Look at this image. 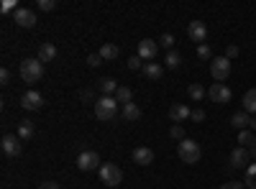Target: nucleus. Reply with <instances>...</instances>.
<instances>
[{
  "instance_id": "f704fd0d",
  "label": "nucleus",
  "mask_w": 256,
  "mask_h": 189,
  "mask_svg": "<svg viewBox=\"0 0 256 189\" xmlns=\"http://www.w3.org/2000/svg\"><path fill=\"white\" fill-rule=\"evenodd\" d=\"M190 120H192V123H202V120H205V113H202V110H192V113H190Z\"/></svg>"
},
{
  "instance_id": "9b49d317",
  "label": "nucleus",
  "mask_w": 256,
  "mask_h": 189,
  "mask_svg": "<svg viewBox=\"0 0 256 189\" xmlns=\"http://www.w3.org/2000/svg\"><path fill=\"white\" fill-rule=\"evenodd\" d=\"M248 159H251V154H248V149H244V146L230 151V166L233 169H244V166L248 169Z\"/></svg>"
},
{
  "instance_id": "e433bc0d",
  "label": "nucleus",
  "mask_w": 256,
  "mask_h": 189,
  "mask_svg": "<svg viewBox=\"0 0 256 189\" xmlns=\"http://www.w3.org/2000/svg\"><path fill=\"white\" fill-rule=\"evenodd\" d=\"M0 85H10V72L8 69H0Z\"/></svg>"
},
{
  "instance_id": "2eb2a0df",
  "label": "nucleus",
  "mask_w": 256,
  "mask_h": 189,
  "mask_svg": "<svg viewBox=\"0 0 256 189\" xmlns=\"http://www.w3.org/2000/svg\"><path fill=\"white\" fill-rule=\"evenodd\" d=\"M134 161L138 164V166H148L154 161V151L148 149V146H138V149L134 151Z\"/></svg>"
},
{
  "instance_id": "6ab92c4d",
  "label": "nucleus",
  "mask_w": 256,
  "mask_h": 189,
  "mask_svg": "<svg viewBox=\"0 0 256 189\" xmlns=\"http://www.w3.org/2000/svg\"><path fill=\"white\" fill-rule=\"evenodd\" d=\"M98 87H100L102 95H113V97H116V92H118V82H116L113 77H102V79L98 82Z\"/></svg>"
},
{
  "instance_id": "79ce46f5",
  "label": "nucleus",
  "mask_w": 256,
  "mask_h": 189,
  "mask_svg": "<svg viewBox=\"0 0 256 189\" xmlns=\"http://www.w3.org/2000/svg\"><path fill=\"white\" fill-rule=\"evenodd\" d=\"M251 131H256V115L251 118Z\"/></svg>"
},
{
  "instance_id": "f03ea898",
  "label": "nucleus",
  "mask_w": 256,
  "mask_h": 189,
  "mask_svg": "<svg viewBox=\"0 0 256 189\" xmlns=\"http://www.w3.org/2000/svg\"><path fill=\"white\" fill-rule=\"evenodd\" d=\"M18 72H20V79H24L26 85H34V82H38L44 77V64H41L38 59H24Z\"/></svg>"
},
{
  "instance_id": "b1692460",
  "label": "nucleus",
  "mask_w": 256,
  "mask_h": 189,
  "mask_svg": "<svg viewBox=\"0 0 256 189\" xmlns=\"http://www.w3.org/2000/svg\"><path fill=\"white\" fill-rule=\"evenodd\" d=\"M187 95H190V100H195V102H200L208 92H205V87L202 85H198V82H195V85H190L187 87Z\"/></svg>"
},
{
  "instance_id": "c85d7f7f",
  "label": "nucleus",
  "mask_w": 256,
  "mask_h": 189,
  "mask_svg": "<svg viewBox=\"0 0 256 189\" xmlns=\"http://www.w3.org/2000/svg\"><path fill=\"white\" fill-rule=\"evenodd\" d=\"M159 46H164V49L172 51V46H174V36H172V33H162V36H159Z\"/></svg>"
},
{
  "instance_id": "ea45409f",
  "label": "nucleus",
  "mask_w": 256,
  "mask_h": 189,
  "mask_svg": "<svg viewBox=\"0 0 256 189\" xmlns=\"http://www.w3.org/2000/svg\"><path fill=\"white\" fill-rule=\"evenodd\" d=\"M38 189H59V187H56V184H54V182H44V184H41V187H38Z\"/></svg>"
},
{
  "instance_id": "a19ab883",
  "label": "nucleus",
  "mask_w": 256,
  "mask_h": 189,
  "mask_svg": "<svg viewBox=\"0 0 256 189\" xmlns=\"http://www.w3.org/2000/svg\"><path fill=\"white\" fill-rule=\"evenodd\" d=\"M248 154H251V156H254V159H256V138H254V143H251V146H248Z\"/></svg>"
},
{
  "instance_id": "1a4fd4ad",
  "label": "nucleus",
  "mask_w": 256,
  "mask_h": 189,
  "mask_svg": "<svg viewBox=\"0 0 256 189\" xmlns=\"http://www.w3.org/2000/svg\"><path fill=\"white\" fill-rule=\"evenodd\" d=\"M98 164H100L98 151H82V154L77 156V166H80L82 172H92V169H98Z\"/></svg>"
},
{
  "instance_id": "393cba45",
  "label": "nucleus",
  "mask_w": 256,
  "mask_h": 189,
  "mask_svg": "<svg viewBox=\"0 0 256 189\" xmlns=\"http://www.w3.org/2000/svg\"><path fill=\"white\" fill-rule=\"evenodd\" d=\"M180 64H182V56H180L177 51H169V54L164 56V67H166V69H177Z\"/></svg>"
},
{
  "instance_id": "7ed1b4c3",
  "label": "nucleus",
  "mask_w": 256,
  "mask_h": 189,
  "mask_svg": "<svg viewBox=\"0 0 256 189\" xmlns=\"http://www.w3.org/2000/svg\"><path fill=\"white\" fill-rule=\"evenodd\" d=\"M177 154H180V159H182L184 164H198L202 151H200V143L184 138V141H180V146H177Z\"/></svg>"
},
{
  "instance_id": "f257e3e1",
  "label": "nucleus",
  "mask_w": 256,
  "mask_h": 189,
  "mask_svg": "<svg viewBox=\"0 0 256 189\" xmlns=\"http://www.w3.org/2000/svg\"><path fill=\"white\" fill-rule=\"evenodd\" d=\"M116 113H118V100L113 95H100L98 102H95V118L108 123V120L116 118Z\"/></svg>"
},
{
  "instance_id": "f8f14e48",
  "label": "nucleus",
  "mask_w": 256,
  "mask_h": 189,
  "mask_svg": "<svg viewBox=\"0 0 256 189\" xmlns=\"http://www.w3.org/2000/svg\"><path fill=\"white\" fill-rule=\"evenodd\" d=\"M187 36H190L192 41H198V46H200L202 41L208 38V26L202 23V20H192V23L187 26Z\"/></svg>"
},
{
  "instance_id": "7c9ffc66",
  "label": "nucleus",
  "mask_w": 256,
  "mask_h": 189,
  "mask_svg": "<svg viewBox=\"0 0 256 189\" xmlns=\"http://www.w3.org/2000/svg\"><path fill=\"white\" fill-rule=\"evenodd\" d=\"M198 59H202V61L212 59V49H210L208 44H200V46H198Z\"/></svg>"
},
{
  "instance_id": "20e7f679",
  "label": "nucleus",
  "mask_w": 256,
  "mask_h": 189,
  "mask_svg": "<svg viewBox=\"0 0 256 189\" xmlns=\"http://www.w3.org/2000/svg\"><path fill=\"white\" fill-rule=\"evenodd\" d=\"M100 182H102L105 187H120V182H123L120 166H118V164H102V166H100Z\"/></svg>"
},
{
  "instance_id": "5701e85b",
  "label": "nucleus",
  "mask_w": 256,
  "mask_h": 189,
  "mask_svg": "<svg viewBox=\"0 0 256 189\" xmlns=\"http://www.w3.org/2000/svg\"><path fill=\"white\" fill-rule=\"evenodd\" d=\"M244 110L251 115V113H256V87H251L246 95H244Z\"/></svg>"
},
{
  "instance_id": "39448f33",
  "label": "nucleus",
  "mask_w": 256,
  "mask_h": 189,
  "mask_svg": "<svg viewBox=\"0 0 256 189\" xmlns=\"http://www.w3.org/2000/svg\"><path fill=\"white\" fill-rule=\"evenodd\" d=\"M210 74H212V79L216 82H223L228 79V74H230V61L226 59V56H218V59H212L210 61Z\"/></svg>"
},
{
  "instance_id": "4c0bfd02",
  "label": "nucleus",
  "mask_w": 256,
  "mask_h": 189,
  "mask_svg": "<svg viewBox=\"0 0 256 189\" xmlns=\"http://www.w3.org/2000/svg\"><path fill=\"white\" fill-rule=\"evenodd\" d=\"M13 8H16V0H6V3H3V13H10ZM16 10H18V8H16Z\"/></svg>"
},
{
  "instance_id": "72a5a7b5",
  "label": "nucleus",
  "mask_w": 256,
  "mask_h": 189,
  "mask_svg": "<svg viewBox=\"0 0 256 189\" xmlns=\"http://www.w3.org/2000/svg\"><path fill=\"white\" fill-rule=\"evenodd\" d=\"M88 64H90V67H100V64H102V56H100V54H90V56H88Z\"/></svg>"
},
{
  "instance_id": "bb28decb",
  "label": "nucleus",
  "mask_w": 256,
  "mask_h": 189,
  "mask_svg": "<svg viewBox=\"0 0 256 189\" xmlns=\"http://www.w3.org/2000/svg\"><path fill=\"white\" fill-rule=\"evenodd\" d=\"M131 97H134L131 87H118V92H116V100H118L120 105H128V102H131Z\"/></svg>"
},
{
  "instance_id": "cd10ccee",
  "label": "nucleus",
  "mask_w": 256,
  "mask_h": 189,
  "mask_svg": "<svg viewBox=\"0 0 256 189\" xmlns=\"http://www.w3.org/2000/svg\"><path fill=\"white\" fill-rule=\"evenodd\" d=\"M254 138H256V136H254V133H251L248 128H246V131H238V143L244 146V149H246V146H251V143H254Z\"/></svg>"
},
{
  "instance_id": "6e6552de",
  "label": "nucleus",
  "mask_w": 256,
  "mask_h": 189,
  "mask_svg": "<svg viewBox=\"0 0 256 189\" xmlns=\"http://www.w3.org/2000/svg\"><path fill=\"white\" fill-rule=\"evenodd\" d=\"M13 20H16V26H20V28H34L36 26V13L28 10V8H18L13 13Z\"/></svg>"
},
{
  "instance_id": "a211bd4d",
  "label": "nucleus",
  "mask_w": 256,
  "mask_h": 189,
  "mask_svg": "<svg viewBox=\"0 0 256 189\" xmlns=\"http://www.w3.org/2000/svg\"><path fill=\"white\" fill-rule=\"evenodd\" d=\"M36 59L41 61V64H46V61H54V59H56V46H54V44H41Z\"/></svg>"
},
{
  "instance_id": "c9c22d12",
  "label": "nucleus",
  "mask_w": 256,
  "mask_h": 189,
  "mask_svg": "<svg viewBox=\"0 0 256 189\" xmlns=\"http://www.w3.org/2000/svg\"><path fill=\"white\" fill-rule=\"evenodd\" d=\"M238 54H241L238 46H228V49H226V59H228V61H230V59H236Z\"/></svg>"
},
{
  "instance_id": "473e14b6",
  "label": "nucleus",
  "mask_w": 256,
  "mask_h": 189,
  "mask_svg": "<svg viewBox=\"0 0 256 189\" xmlns=\"http://www.w3.org/2000/svg\"><path fill=\"white\" fill-rule=\"evenodd\" d=\"M128 69H144V61H141V56H138V54L128 59Z\"/></svg>"
},
{
  "instance_id": "2f4dec72",
  "label": "nucleus",
  "mask_w": 256,
  "mask_h": 189,
  "mask_svg": "<svg viewBox=\"0 0 256 189\" xmlns=\"http://www.w3.org/2000/svg\"><path fill=\"white\" fill-rule=\"evenodd\" d=\"M169 136L177 138V141H184V128L182 125H172V128H169Z\"/></svg>"
},
{
  "instance_id": "4468645a",
  "label": "nucleus",
  "mask_w": 256,
  "mask_h": 189,
  "mask_svg": "<svg viewBox=\"0 0 256 189\" xmlns=\"http://www.w3.org/2000/svg\"><path fill=\"white\" fill-rule=\"evenodd\" d=\"M190 113H192V110L187 108L184 102H174L172 108H169V118H172V123H174V125H180L182 120H187V118H190Z\"/></svg>"
},
{
  "instance_id": "0eeeda50",
  "label": "nucleus",
  "mask_w": 256,
  "mask_h": 189,
  "mask_svg": "<svg viewBox=\"0 0 256 189\" xmlns=\"http://www.w3.org/2000/svg\"><path fill=\"white\" fill-rule=\"evenodd\" d=\"M208 97L212 100V102H218V105H226V102H230V90L226 87V85H220V82H212V87L208 90Z\"/></svg>"
},
{
  "instance_id": "aec40b11",
  "label": "nucleus",
  "mask_w": 256,
  "mask_h": 189,
  "mask_svg": "<svg viewBox=\"0 0 256 189\" xmlns=\"http://www.w3.org/2000/svg\"><path fill=\"white\" fill-rule=\"evenodd\" d=\"M141 118V108L136 102H128V105H123V120H128V123H134V120H138Z\"/></svg>"
},
{
  "instance_id": "9d476101",
  "label": "nucleus",
  "mask_w": 256,
  "mask_h": 189,
  "mask_svg": "<svg viewBox=\"0 0 256 189\" xmlns=\"http://www.w3.org/2000/svg\"><path fill=\"white\" fill-rule=\"evenodd\" d=\"M0 149H3V154L6 156H10V159H16L18 154H20V138L18 136H3V141H0Z\"/></svg>"
},
{
  "instance_id": "423d86ee",
  "label": "nucleus",
  "mask_w": 256,
  "mask_h": 189,
  "mask_svg": "<svg viewBox=\"0 0 256 189\" xmlns=\"http://www.w3.org/2000/svg\"><path fill=\"white\" fill-rule=\"evenodd\" d=\"M156 54H159V41H154V38H144V41H138V56H141V59L154 61Z\"/></svg>"
},
{
  "instance_id": "f3484780",
  "label": "nucleus",
  "mask_w": 256,
  "mask_h": 189,
  "mask_svg": "<svg viewBox=\"0 0 256 189\" xmlns=\"http://www.w3.org/2000/svg\"><path fill=\"white\" fill-rule=\"evenodd\" d=\"M141 72H144L148 79H162V74H164V64H159V61H146Z\"/></svg>"
},
{
  "instance_id": "c756f323",
  "label": "nucleus",
  "mask_w": 256,
  "mask_h": 189,
  "mask_svg": "<svg viewBox=\"0 0 256 189\" xmlns=\"http://www.w3.org/2000/svg\"><path fill=\"white\" fill-rule=\"evenodd\" d=\"M36 8L44 10V13H49V10L56 8V0H36Z\"/></svg>"
},
{
  "instance_id": "37998d69",
  "label": "nucleus",
  "mask_w": 256,
  "mask_h": 189,
  "mask_svg": "<svg viewBox=\"0 0 256 189\" xmlns=\"http://www.w3.org/2000/svg\"><path fill=\"white\" fill-rule=\"evenodd\" d=\"M220 189H228V187H220Z\"/></svg>"
},
{
  "instance_id": "dca6fc26",
  "label": "nucleus",
  "mask_w": 256,
  "mask_h": 189,
  "mask_svg": "<svg viewBox=\"0 0 256 189\" xmlns=\"http://www.w3.org/2000/svg\"><path fill=\"white\" fill-rule=\"evenodd\" d=\"M230 125H233L236 131H246V128H251V115H248L246 110L233 113V115H230Z\"/></svg>"
},
{
  "instance_id": "ddd939ff",
  "label": "nucleus",
  "mask_w": 256,
  "mask_h": 189,
  "mask_svg": "<svg viewBox=\"0 0 256 189\" xmlns=\"http://www.w3.org/2000/svg\"><path fill=\"white\" fill-rule=\"evenodd\" d=\"M41 105H44V97H41L36 90H28L24 97H20V108L24 110H38Z\"/></svg>"
},
{
  "instance_id": "a878e982",
  "label": "nucleus",
  "mask_w": 256,
  "mask_h": 189,
  "mask_svg": "<svg viewBox=\"0 0 256 189\" xmlns=\"http://www.w3.org/2000/svg\"><path fill=\"white\" fill-rule=\"evenodd\" d=\"M244 184H246L248 189H256V164H248V169H246V179H244Z\"/></svg>"
},
{
  "instance_id": "412c9836",
  "label": "nucleus",
  "mask_w": 256,
  "mask_h": 189,
  "mask_svg": "<svg viewBox=\"0 0 256 189\" xmlns=\"http://www.w3.org/2000/svg\"><path fill=\"white\" fill-rule=\"evenodd\" d=\"M98 54L102 56V61H113V59H118V54H120V49H118L116 44H102Z\"/></svg>"
},
{
  "instance_id": "4be33fe9",
  "label": "nucleus",
  "mask_w": 256,
  "mask_h": 189,
  "mask_svg": "<svg viewBox=\"0 0 256 189\" xmlns=\"http://www.w3.org/2000/svg\"><path fill=\"white\" fill-rule=\"evenodd\" d=\"M18 138H20V141L34 138V123H31V120H20V123H18Z\"/></svg>"
},
{
  "instance_id": "58836bf2",
  "label": "nucleus",
  "mask_w": 256,
  "mask_h": 189,
  "mask_svg": "<svg viewBox=\"0 0 256 189\" xmlns=\"http://www.w3.org/2000/svg\"><path fill=\"white\" fill-rule=\"evenodd\" d=\"M226 187H228V189H246V184H244V182H228Z\"/></svg>"
}]
</instances>
